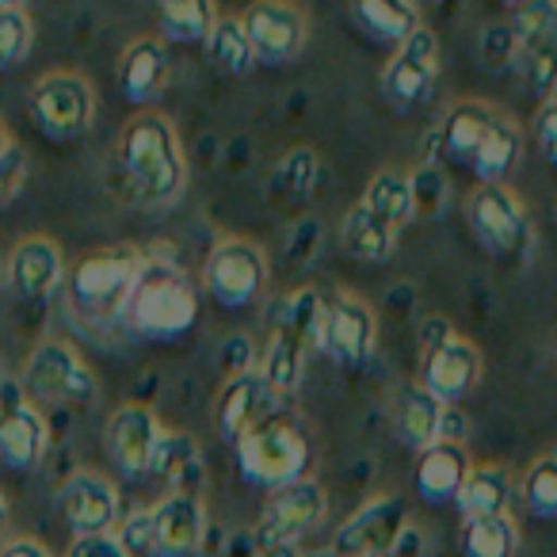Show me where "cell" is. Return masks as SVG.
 I'll use <instances>...</instances> for the list:
<instances>
[{
	"mask_svg": "<svg viewBox=\"0 0 557 557\" xmlns=\"http://www.w3.org/2000/svg\"><path fill=\"white\" fill-rule=\"evenodd\" d=\"M516 70L539 103L557 96V0H527L511 16Z\"/></svg>",
	"mask_w": 557,
	"mask_h": 557,
	"instance_id": "obj_9",
	"label": "cell"
},
{
	"mask_svg": "<svg viewBox=\"0 0 557 557\" xmlns=\"http://www.w3.org/2000/svg\"><path fill=\"white\" fill-rule=\"evenodd\" d=\"M455 336V329H450V321L443 318H428L424 325H420V344H424V351L440 348L443 341H450Z\"/></svg>",
	"mask_w": 557,
	"mask_h": 557,
	"instance_id": "obj_47",
	"label": "cell"
},
{
	"mask_svg": "<svg viewBox=\"0 0 557 557\" xmlns=\"http://www.w3.org/2000/svg\"><path fill=\"white\" fill-rule=\"evenodd\" d=\"M0 9H27V0H0Z\"/></svg>",
	"mask_w": 557,
	"mask_h": 557,
	"instance_id": "obj_51",
	"label": "cell"
},
{
	"mask_svg": "<svg viewBox=\"0 0 557 557\" xmlns=\"http://www.w3.org/2000/svg\"><path fill=\"white\" fill-rule=\"evenodd\" d=\"M123 199L134 210H169L187 191V149L164 111H134L115 141Z\"/></svg>",
	"mask_w": 557,
	"mask_h": 557,
	"instance_id": "obj_1",
	"label": "cell"
},
{
	"mask_svg": "<svg viewBox=\"0 0 557 557\" xmlns=\"http://www.w3.org/2000/svg\"><path fill=\"white\" fill-rule=\"evenodd\" d=\"M443 417H447V405L435 401L424 386H405L394 405V432L405 447L420 455L443 440Z\"/></svg>",
	"mask_w": 557,
	"mask_h": 557,
	"instance_id": "obj_28",
	"label": "cell"
},
{
	"mask_svg": "<svg viewBox=\"0 0 557 557\" xmlns=\"http://www.w3.org/2000/svg\"><path fill=\"white\" fill-rule=\"evenodd\" d=\"M0 557H54L39 539L32 534H12V539L0 542Z\"/></svg>",
	"mask_w": 557,
	"mask_h": 557,
	"instance_id": "obj_46",
	"label": "cell"
},
{
	"mask_svg": "<svg viewBox=\"0 0 557 557\" xmlns=\"http://www.w3.org/2000/svg\"><path fill=\"white\" fill-rule=\"evenodd\" d=\"M424 546H428L424 531H420V527L409 519V527H405V531L397 534V542L389 546L386 557H424Z\"/></svg>",
	"mask_w": 557,
	"mask_h": 557,
	"instance_id": "obj_45",
	"label": "cell"
},
{
	"mask_svg": "<svg viewBox=\"0 0 557 557\" xmlns=\"http://www.w3.org/2000/svg\"><path fill=\"white\" fill-rule=\"evenodd\" d=\"M473 462L466 443H432L428 450H420L417 473H412V488L424 504H455L462 481L470 478Z\"/></svg>",
	"mask_w": 557,
	"mask_h": 557,
	"instance_id": "obj_23",
	"label": "cell"
},
{
	"mask_svg": "<svg viewBox=\"0 0 557 557\" xmlns=\"http://www.w3.org/2000/svg\"><path fill=\"white\" fill-rule=\"evenodd\" d=\"M24 184H27V153L12 141V146L0 153V207H9Z\"/></svg>",
	"mask_w": 557,
	"mask_h": 557,
	"instance_id": "obj_40",
	"label": "cell"
},
{
	"mask_svg": "<svg viewBox=\"0 0 557 557\" xmlns=\"http://www.w3.org/2000/svg\"><path fill=\"white\" fill-rule=\"evenodd\" d=\"M379 348V318L371 302L351 290H336L325 306V333H321V351L344 371H359L371 363Z\"/></svg>",
	"mask_w": 557,
	"mask_h": 557,
	"instance_id": "obj_13",
	"label": "cell"
},
{
	"mask_svg": "<svg viewBox=\"0 0 557 557\" xmlns=\"http://www.w3.org/2000/svg\"><path fill=\"white\" fill-rule=\"evenodd\" d=\"M302 557H336V554H333V546H329V549H310V554H302Z\"/></svg>",
	"mask_w": 557,
	"mask_h": 557,
	"instance_id": "obj_52",
	"label": "cell"
},
{
	"mask_svg": "<svg viewBox=\"0 0 557 557\" xmlns=\"http://www.w3.org/2000/svg\"><path fill=\"white\" fill-rule=\"evenodd\" d=\"M496 119H500V108H496V103L478 100V96L455 100L440 123L443 153H447L455 164H462V169H470L473 153H478V146L485 141V134L493 131Z\"/></svg>",
	"mask_w": 557,
	"mask_h": 557,
	"instance_id": "obj_27",
	"label": "cell"
},
{
	"mask_svg": "<svg viewBox=\"0 0 557 557\" xmlns=\"http://www.w3.org/2000/svg\"><path fill=\"white\" fill-rule=\"evenodd\" d=\"M12 141H16V138H12L9 123H4V115H0V153H4V149H9V146H12Z\"/></svg>",
	"mask_w": 557,
	"mask_h": 557,
	"instance_id": "obj_50",
	"label": "cell"
},
{
	"mask_svg": "<svg viewBox=\"0 0 557 557\" xmlns=\"http://www.w3.org/2000/svg\"><path fill=\"white\" fill-rule=\"evenodd\" d=\"M202 47H207L214 70L225 73V77H245V73H252L256 54H252V42H248V32H245V24H240V16H230V12L222 16V12H218L214 27H210Z\"/></svg>",
	"mask_w": 557,
	"mask_h": 557,
	"instance_id": "obj_34",
	"label": "cell"
},
{
	"mask_svg": "<svg viewBox=\"0 0 557 557\" xmlns=\"http://www.w3.org/2000/svg\"><path fill=\"white\" fill-rule=\"evenodd\" d=\"M554 458H557V450H554Z\"/></svg>",
	"mask_w": 557,
	"mask_h": 557,
	"instance_id": "obj_55",
	"label": "cell"
},
{
	"mask_svg": "<svg viewBox=\"0 0 557 557\" xmlns=\"http://www.w3.org/2000/svg\"><path fill=\"white\" fill-rule=\"evenodd\" d=\"M20 386L35 405H58V409H88L100 397L92 367L85 363L70 341H39L24 359Z\"/></svg>",
	"mask_w": 557,
	"mask_h": 557,
	"instance_id": "obj_5",
	"label": "cell"
},
{
	"mask_svg": "<svg viewBox=\"0 0 557 557\" xmlns=\"http://www.w3.org/2000/svg\"><path fill=\"white\" fill-rule=\"evenodd\" d=\"M233 450H237L240 478L256 488H268V493H278V488L302 481L313 462V447L306 440V432L283 412L263 420L248 435H240L233 443Z\"/></svg>",
	"mask_w": 557,
	"mask_h": 557,
	"instance_id": "obj_4",
	"label": "cell"
},
{
	"mask_svg": "<svg viewBox=\"0 0 557 557\" xmlns=\"http://www.w3.org/2000/svg\"><path fill=\"white\" fill-rule=\"evenodd\" d=\"M141 263L146 252L134 245H111L81 256L73 271H65V298L77 321H85L88 329L115 325V321L123 325L126 298L138 283Z\"/></svg>",
	"mask_w": 557,
	"mask_h": 557,
	"instance_id": "obj_3",
	"label": "cell"
},
{
	"mask_svg": "<svg viewBox=\"0 0 557 557\" xmlns=\"http://www.w3.org/2000/svg\"><path fill=\"white\" fill-rule=\"evenodd\" d=\"M268 278V252L248 237H222L202 263V290L222 310H245V306L260 302Z\"/></svg>",
	"mask_w": 557,
	"mask_h": 557,
	"instance_id": "obj_8",
	"label": "cell"
},
{
	"mask_svg": "<svg viewBox=\"0 0 557 557\" xmlns=\"http://www.w3.org/2000/svg\"><path fill=\"white\" fill-rule=\"evenodd\" d=\"M341 245L348 256L363 263H382L394 256L397 248V230H389L386 222L371 214L363 207H351L348 214L341 218Z\"/></svg>",
	"mask_w": 557,
	"mask_h": 557,
	"instance_id": "obj_33",
	"label": "cell"
},
{
	"mask_svg": "<svg viewBox=\"0 0 557 557\" xmlns=\"http://www.w3.org/2000/svg\"><path fill=\"white\" fill-rule=\"evenodd\" d=\"M4 283L27 302H42L58 287H65V256L62 245L47 233L16 240V248L4 260Z\"/></svg>",
	"mask_w": 557,
	"mask_h": 557,
	"instance_id": "obj_18",
	"label": "cell"
},
{
	"mask_svg": "<svg viewBox=\"0 0 557 557\" xmlns=\"http://www.w3.org/2000/svg\"><path fill=\"white\" fill-rule=\"evenodd\" d=\"M65 557H131V554H126V546L115 539V531H108V534H85V539H73V546Z\"/></svg>",
	"mask_w": 557,
	"mask_h": 557,
	"instance_id": "obj_43",
	"label": "cell"
},
{
	"mask_svg": "<svg viewBox=\"0 0 557 557\" xmlns=\"http://www.w3.org/2000/svg\"><path fill=\"white\" fill-rule=\"evenodd\" d=\"M278 417V394L260 379V371H245L237 379H225L214 401V428L225 443H237L263 420Z\"/></svg>",
	"mask_w": 557,
	"mask_h": 557,
	"instance_id": "obj_19",
	"label": "cell"
},
{
	"mask_svg": "<svg viewBox=\"0 0 557 557\" xmlns=\"http://www.w3.org/2000/svg\"><path fill=\"white\" fill-rule=\"evenodd\" d=\"M169 88V47L157 35H138L119 58V92L138 111L153 108Z\"/></svg>",
	"mask_w": 557,
	"mask_h": 557,
	"instance_id": "obj_22",
	"label": "cell"
},
{
	"mask_svg": "<svg viewBox=\"0 0 557 557\" xmlns=\"http://www.w3.org/2000/svg\"><path fill=\"white\" fill-rule=\"evenodd\" d=\"M0 283H4V263H0Z\"/></svg>",
	"mask_w": 557,
	"mask_h": 557,
	"instance_id": "obj_54",
	"label": "cell"
},
{
	"mask_svg": "<svg viewBox=\"0 0 557 557\" xmlns=\"http://www.w3.org/2000/svg\"><path fill=\"white\" fill-rule=\"evenodd\" d=\"M329 516V493L313 478L271 493L260 523H256V546H298L310 531H318Z\"/></svg>",
	"mask_w": 557,
	"mask_h": 557,
	"instance_id": "obj_14",
	"label": "cell"
},
{
	"mask_svg": "<svg viewBox=\"0 0 557 557\" xmlns=\"http://www.w3.org/2000/svg\"><path fill=\"white\" fill-rule=\"evenodd\" d=\"M35 47V20L27 9H0V73L27 62Z\"/></svg>",
	"mask_w": 557,
	"mask_h": 557,
	"instance_id": "obj_37",
	"label": "cell"
},
{
	"mask_svg": "<svg viewBox=\"0 0 557 557\" xmlns=\"http://www.w3.org/2000/svg\"><path fill=\"white\" fill-rule=\"evenodd\" d=\"M27 111L50 141H77L96 123V88L77 70H50L27 88Z\"/></svg>",
	"mask_w": 557,
	"mask_h": 557,
	"instance_id": "obj_6",
	"label": "cell"
},
{
	"mask_svg": "<svg viewBox=\"0 0 557 557\" xmlns=\"http://www.w3.org/2000/svg\"><path fill=\"white\" fill-rule=\"evenodd\" d=\"M58 508L77 539L108 534L119 527V488L100 470H73L58 488Z\"/></svg>",
	"mask_w": 557,
	"mask_h": 557,
	"instance_id": "obj_16",
	"label": "cell"
},
{
	"mask_svg": "<svg viewBox=\"0 0 557 557\" xmlns=\"http://www.w3.org/2000/svg\"><path fill=\"white\" fill-rule=\"evenodd\" d=\"M318 180H321V153L313 146H295L290 153H283V161L275 169V187L287 199H310Z\"/></svg>",
	"mask_w": 557,
	"mask_h": 557,
	"instance_id": "obj_36",
	"label": "cell"
},
{
	"mask_svg": "<svg viewBox=\"0 0 557 557\" xmlns=\"http://www.w3.org/2000/svg\"><path fill=\"white\" fill-rule=\"evenodd\" d=\"M359 207L371 210L379 222H386L389 230L401 233L420 214V180L405 169H379L367 180Z\"/></svg>",
	"mask_w": 557,
	"mask_h": 557,
	"instance_id": "obj_26",
	"label": "cell"
},
{
	"mask_svg": "<svg viewBox=\"0 0 557 557\" xmlns=\"http://www.w3.org/2000/svg\"><path fill=\"white\" fill-rule=\"evenodd\" d=\"M481 62H485L488 70H508V65H516V35H511V24L485 27V32H481Z\"/></svg>",
	"mask_w": 557,
	"mask_h": 557,
	"instance_id": "obj_39",
	"label": "cell"
},
{
	"mask_svg": "<svg viewBox=\"0 0 557 557\" xmlns=\"http://www.w3.org/2000/svg\"><path fill=\"white\" fill-rule=\"evenodd\" d=\"M523 504L531 516H542V519H554L557 516V458L546 455L523 473Z\"/></svg>",
	"mask_w": 557,
	"mask_h": 557,
	"instance_id": "obj_38",
	"label": "cell"
},
{
	"mask_svg": "<svg viewBox=\"0 0 557 557\" xmlns=\"http://www.w3.org/2000/svg\"><path fill=\"white\" fill-rule=\"evenodd\" d=\"M519 554V527L511 516L466 519L462 557H516Z\"/></svg>",
	"mask_w": 557,
	"mask_h": 557,
	"instance_id": "obj_35",
	"label": "cell"
},
{
	"mask_svg": "<svg viewBox=\"0 0 557 557\" xmlns=\"http://www.w3.org/2000/svg\"><path fill=\"white\" fill-rule=\"evenodd\" d=\"M256 367V348L248 344V336H230L222 348V371L225 379H237V374L252 371Z\"/></svg>",
	"mask_w": 557,
	"mask_h": 557,
	"instance_id": "obj_44",
	"label": "cell"
},
{
	"mask_svg": "<svg viewBox=\"0 0 557 557\" xmlns=\"http://www.w3.org/2000/svg\"><path fill=\"white\" fill-rule=\"evenodd\" d=\"M115 539L123 542L131 557H153V539H149V511H134V516L119 519Z\"/></svg>",
	"mask_w": 557,
	"mask_h": 557,
	"instance_id": "obj_42",
	"label": "cell"
},
{
	"mask_svg": "<svg viewBox=\"0 0 557 557\" xmlns=\"http://www.w3.org/2000/svg\"><path fill=\"white\" fill-rule=\"evenodd\" d=\"M348 9L359 32L386 47H401L420 27L417 0H348Z\"/></svg>",
	"mask_w": 557,
	"mask_h": 557,
	"instance_id": "obj_29",
	"label": "cell"
},
{
	"mask_svg": "<svg viewBox=\"0 0 557 557\" xmlns=\"http://www.w3.org/2000/svg\"><path fill=\"white\" fill-rule=\"evenodd\" d=\"M195 325H199V295H195L187 271L172 260L146 256L138 283L126 298L123 329L138 341L169 344L187 336Z\"/></svg>",
	"mask_w": 557,
	"mask_h": 557,
	"instance_id": "obj_2",
	"label": "cell"
},
{
	"mask_svg": "<svg viewBox=\"0 0 557 557\" xmlns=\"http://www.w3.org/2000/svg\"><path fill=\"white\" fill-rule=\"evenodd\" d=\"M256 557H302L298 546H256Z\"/></svg>",
	"mask_w": 557,
	"mask_h": 557,
	"instance_id": "obj_48",
	"label": "cell"
},
{
	"mask_svg": "<svg viewBox=\"0 0 557 557\" xmlns=\"http://www.w3.org/2000/svg\"><path fill=\"white\" fill-rule=\"evenodd\" d=\"M153 12L164 42L195 47V42H207L210 27H214L218 0H153Z\"/></svg>",
	"mask_w": 557,
	"mask_h": 557,
	"instance_id": "obj_32",
	"label": "cell"
},
{
	"mask_svg": "<svg viewBox=\"0 0 557 557\" xmlns=\"http://www.w3.org/2000/svg\"><path fill=\"white\" fill-rule=\"evenodd\" d=\"M481 382V351L466 336H450L440 348L424 351L420 363V386L443 405H458L478 389Z\"/></svg>",
	"mask_w": 557,
	"mask_h": 557,
	"instance_id": "obj_21",
	"label": "cell"
},
{
	"mask_svg": "<svg viewBox=\"0 0 557 557\" xmlns=\"http://www.w3.org/2000/svg\"><path fill=\"white\" fill-rule=\"evenodd\" d=\"M511 496H516V481L504 466H473L470 478L462 481L455 504L462 519H488V516H508Z\"/></svg>",
	"mask_w": 557,
	"mask_h": 557,
	"instance_id": "obj_31",
	"label": "cell"
},
{
	"mask_svg": "<svg viewBox=\"0 0 557 557\" xmlns=\"http://www.w3.org/2000/svg\"><path fill=\"white\" fill-rule=\"evenodd\" d=\"M153 557H195L207 539V504L202 493H164L149 508Z\"/></svg>",
	"mask_w": 557,
	"mask_h": 557,
	"instance_id": "obj_17",
	"label": "cell"
},
{
	"mask_svg": "<svg viewBox=\"0 0 557 557\" xmlns=\"http://www.w3.org/2000/svg\"><path fill=\"white\" fill-rule=\"evenodd\" d=\"M240 24L252 42L256 65H290L310 42V16L298 0H252L240 12Z\"/></svg>",
	"mask_w": 557,
	"mask_h": 557,
	"instance_id": "obj_10",
	"label": "cell"
},
{
	"mask_svg": "<svg viewBox=\"0 0 557 557\" xmlns=\"http://www.w3.org/2000/svg\"><path fill=\"white\" fill-rule=\"evenodd\" d=\"M466 222L493 260H527L534 245V225L519 191L508 184H478L466 199Z\"/></svg>",
	"mask_w": 557,
	"mask_h": 557,
	"instance_id": "obj_7",
	"label": "cell"
},
{
	"mask_svg": "<svg viewBox=\"0 0 557 557\" xmlns=\"http://www.w3.org/2000/svg\"><path fill=\"white\" fill-rule=\"evenodd\" d=\"M519 161H523V131L508 111H500L493 131L485 134V141L473 153L470 172L478 176V184H508Z\"/></svg>",
	"mask_w": 557,
	"mask_h": 557,
	"instance_id": "obj_30",
	"label": "cell"
},
{
	"mask_svg": "<svg viewBox=\"0 0 557 557\" xmlns=\"http://www.w3.org/2000/svg\"><path fill=\"white\" fill-rule=\"evenodd\" d=\"M443 70V47L432 27L420 24L401 47H394L386 70H382V96L397 111H412L435 92Z\"/></svg>",
	"mask_w": 557,
	"mask_h": 557,
	"instance_id": "obj_12",
	"label": "cell"
},
{
	"mask_svg": "<svg viewBox=\"0 0 557 557\" xmlns=\"http://www.w3.org/2000/svg\"><path fill=\"white\" fill-rule=\"evenodd\" d=\"M169 485V493H202L207 485V466H202V447L187 432L161 428V440L149 458V473Z\"/></svg>",
	"mask_w": 557,
	"mask_h": 557,
	"instance_id": "obj_24",
	"label": "cell"
},
{
	"mask_svg": "<svg viewBox=\"0 0 557 557\" xmlns=\"http://www.w3.org/2000/svg\"><path fill=\"white\" fill-rule=\"evenodd\" d=\"M9 516H12L9 496H4V488H0V539H4V531H9Z\"/></svg>",
	"mask_w": 557,
	"mask_h": 557,
	"instance_id": "obj_49",
	"label": "cell"
},
{
	"mask_svg": "<svg viewBox=\"0 0 557 557\" xmlns=\"http://www.w3.org/2000/svg\"><path fill=\"white\" fill-rule=\"evenodd\" d=\"M534 149H539L549 169H557V96L539 103V115H534Z\"/></svg>",
	"mask_w": 557,
	"mask_h": 557,
	"instance_id": "obj_41",
	"label": "cell"
},
{
	"mask_svg": "<svg viewBox=\"0 0 557 557\" xmlns=\"http://www.w3.org/2000/svg\"><path fill=\"white\" fill-rule=\"evenodd\" d=\"M157 440H161V420L149 405H119L103 424V447L123 478H146Z\"/></svg>",
	"mask_w": 557,
	"mask_h": 557,
	"instance_id": "obj_20",
	"label": "cell"
},
{
	"mask_svg": "<svg viewBox=\"0 0 557 557\" xmlns=\"http://www.w3.org/2000/svg\"><path fill=\"white\" fill-rule=\"evenodd\" d=\"M50 450V424L20 386V374H0V462L35 470Z\"/></svg>",
	"mask_w": 557,
	"mask_h": 557,
	"instance_id": "obj_11",
	"label": "cell"
},
{
	"mask_svg": "<svg viewBox=\"0 0 557 557\" xmlns=\"http://www.w3.org/2000/svg\"><path fill=\"white\" fill-rule=\"evenodd\" d=\"M405 527H409V504L394 493H379L367 504H359L356 516L344 519V527L333 539V554L336 557H386Z\"/></svg>",
	"mask_w": 557,
	"mask_h": 557,
	"instance_id": "obj_15",
	"label": "cell"
},
{
	"mask_svg": "<svg viewBox=\"0 0 557 557\" xmlns=\"http://www.w3.org/2000/svg\"><path fill=\"white\" fill-rule=\"evenodd\" d=\"M504 4H511V9H519V4H527V0H504Z\"/></svg>",
	"mask_w": 557,
	"mask_h": 557,
	"instance_id": "obj_53",
	"label": "cell"
},
{
	"mask_svg": "<svg viewBox=\"0 0 557 557\" xmlns=\"http://www.w3.org/2000/svg\"><path fill=\"white\" fill-rule=\"evenodd\" d=\"M310 351L313 348L302 341V336L290 333V329L278 325V321H271L268 341L256 348V371H260V379L268 382L278 397L295 394V389L302 386L306 359H310Z\"/></svg>",
	"mask_w": 557,
	"mask_h": 557,
	"instance_id": "obj_25",
	"label": "cell"
}]
</instances>
